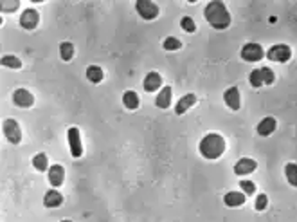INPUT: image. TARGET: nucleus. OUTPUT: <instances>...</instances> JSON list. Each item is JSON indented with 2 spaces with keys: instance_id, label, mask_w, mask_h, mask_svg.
Listing matches in <instances>:
<instances>
[{
  "instance_id": "1",
  "label": "nucleus",
  "mask_w": 297,
  "mask_h": 222,
  "mask_svg": "<svg viewBox=\"0 0 297 222\" xmlns=\"http://www.w3.org/2000/svg\"><path fill=\"white\" fill-rule=\"evenodd\" d=\"M203 15H205V20L211 24V27L218 29V31L227 29V27L231 26L229 9H227L224 2H220V0H213V2H209V4L205 5Z\"/></svg>"
},
{
  "instance_id": "2",
  "label": "nucleus",
  "mask_w": 297,
  "mask_h": 222,
  "mask_svg": "<svg viewBox=\"0 0 297 222\" xmlns=\"http://www.w3.org/2000/svg\"><path fill=\"white\" fill-rule=\"evenodd\" d=\"M225 139L220 136V134H207L205 138L200 141V147H198V150H200V153H202L205 159H218L222 153L225 152Z\"/></svg>"
},
{
  "instance_id": "3",
  "label": "nucleus",
  "mask_w": 297,
  "mask_h": 222,
  "mask_svg": "<svg viewBox=\"0 0 297 222\" xmlns=\"http://www.w3.org/2000/svg\"><path fill=\"white\" fill-rule=\"evenodd\" d=\"M67 139H68V147H70V155L72 157H81L83 155V145H81V134H79V128L70 127L67 130Z\"/></svg>"
},
{
  "instance_id": "4",
  "label": "nucleus",
  "mask_w": 297,
  "mask_h": 222,
  "mask_svg": "<svg viewBox=\"0 0 297 222\" xmlns=\"http://www.w3.org/2000/svg\"><path fill=\"white\" fill-rule=\"evenodd\" d=\"M135 9L144 20H155L159 16V5L155 2H151V0H137Z\"/></svg>"
},
{
  "instance_id": "5",
  "label": "nucleus",
  "mask_w": 297,
  "mask_h": 222,
  "mask_svg": "<svg viewBox=\"0 0 297 222\" xmlns=\"http://www.w3.org/2000/svg\"><path fill=\"white\" fill-rule=\"evenodd\" d=\"M266 56H268V60H272V62L285 64V62H288V60L292 58V49L288 47V45H285V43H277V45L268 49Z\"/></svg>"
},
{
  "instance_id": "6",
  "label": "nucleus",
  "mask_w": 297,
  "mask_h": 222,
  "mask_svg": "<svg viewBox=\"0 0 297 222\" xmlns=\"http://www.w3.org/2000/svg\"><path fill=\"white\" fill-rule=\"evenodd\" d=\"M241 58L245 62H260L265 58V51L260 43H245L241 49Z\"/></svg>"
},
{
  "instance_id": "7",
  "label": "nucleus",
  "mask_w": 297,
  "mask_h": 222,
  "mask_svg": "<svg viewBox=\"0 0 297 222\" xmlns=\"http://www.w3.org/2000/svg\"><path fill=\"white\" fill-rule=\"evenodd\" d=\"M4 134L11 145H18L22 141V130L18 121L15 119H5L4 121Z\"/></svg>"
},
{
  "instance_id": "8",
  "label": "nucleus",
  "mask_w": 297,
  "mask_h": 222,
  "mask_svg": "<svg viewBox=\"0 0 297 222\" xmlns=\"http://www.w3.org/2000/svg\"><path fill=\"white\" fill-rule=\"evenodd\" d=\"M13 101H15V105L20 107V109H29V107H33V103H34V96L26 89H16L15 92H13Z\"/></svg>"
},
{
  "instance_id": "9",
  "label": "nucleus",
  "mask_w": 297,
  "mask_h": 222,
  "mask_svg": "<svg viewBox=\"0 0 297 222\" xmlns=\"http://www.w3.org/2000/svg\"><path fill=\"white\" fill-rule=\"evenodd\" d=\"M224 100H225V105L229 107L231 111H240L241 96H240V89H238V87H231V89L225 90Z\"/></svg>"
},
{
  "instance_id": "10",
  "label": "nucleus",
  "mask_w": 297,
  "mask_h": 222,
  "mask_svg": "<svg viewBox=\"0 0 297 222\" xmlns=\"http://www.w3.org/2000/svg\"><path fill=\"white\" fill-rule=\"evenodd\" d=\"M38 22H40V15L34 9H26L20 16V26L27 31H33L38 26Z\"/></svg>"
},
{
  "instance_id": "11",
  "label": "nucleus",
  "mask_w": 297,
  "mask_h": 222,
  "mask_svg": "<svg viewBox=\"0 0 297 222\" xmlns=\"http://www.w3.org/2000/svg\"><path fill=\"white\" fill-rule=\"evenodd\" d=\"M256 168H258V163H256L254 159L243 157L234 164V174L236 175H249V174H252Z\"/></svg>"
},
{
  "instance_id": "12",
  "label": "nucleus",
  "mask_w": 297,
  "mask_h": 222,
  "mask_svg": "<svg viewBox=\"0 0 297 222\" xmlns=\"http://www.w3.org/2000/svg\"><path fill=\"white\" fill-rule=\"evenodd\" d=\"M63 179H65V170H63L62 164H52L49 168V183H51L54 188L63 185Z\"/></svg>"
},
{
  "instance_id": "13",
  "label": "nucleus",
  "mask_w": 297,
  "mask_h": 222,
  "mask_svg": "<svg viewBox=\"0 0 297 222\" xmlns=\"http://www.w3.org/2000/svg\"><path fill=\"white\" fill-rule=\"evenodd\" d=\"M276 127H277V121L274 119V117H265V119H261L260 123H258V134L260 136H263V138H268L270 134H274V130H276Z\"/></svg>"
},
{
  "instance_id": "14",
  "label": "nucleus",
  "mask_w": 297,
  "mask_h": 222,
  "mask_svg": "<svg viewBox=\"0 0 297 222\" xmlns=\"http://www.w3.org/2000/svg\"><path fill=\"white\" fill-rule=\"evenodd\" d=\"M162 87V76L159 73H148L144 78V90L146 92H155Z\"/></svg>"
},
{
  "instance_id": "15",
  "label": "nucleus",
  "mask_w": 297,
  "mask_h": 222,
  "mask_svg": "<svg viewBox=\"0 0 297 222\" xmlns=\"http://www.w3.org/2000/svg\"><path fill=\"white\" fill-rule=\"evenodd\" d=\"M224 202H225V206H229V208L243 206V204H245V193H241V191H229V193H225Z\"/></svg>"
},
{
  "instance_id": "16",
  "label": "nucleus",
  "mask_w": 297,
  "mask_h": 222,
  "mask_svg": "<svg viewBox=\"0 0 297 222\" xmlns=\"http://www.w3.org/2000/svg\"><path fill=\"white\" fill-rule=\"evenodd\" d=\"M193 105H197V96H195V94H186V96H182V98L178 100L177 107H175V112H177L178 116H182L184 112H188Z\"/></svg>"
},
{
  "instance_id": "17",
  "label": "nucleus",
  "mask_w": 297,
  "mask_h": 222,
  "mask_svg": "<svg viewBox=\"0 0 297 222\" xmlns=\"http://www.w3.org/2000/svg\"><path fill=\"white\" fill-rule=\"evenodd\" d=\"M45 208H60L63 204V195L58 190H49L43 197Z\"/></svg>"
},
{
  "instance_id": "18",
  "label": "nucleus",
  "mask_w": 297,
  "mask_h": 222,
  "mask_svg": "<svg viewBox=\"0 0 297 222\" xmlns=\"http://www.w3.org/2000/svg\"><path fill=\"white\" fill-rule=\"evenodd\" d=\"M155 105L159 109H169V105H171V87L169 85L159 92V96L155 98Z\"/></svg>"
},
{
  "instance_id": "19",
  "label": "nucleus",
  "mask_w": 297,
  "mask_h": 222,
  "mask_svg": "<svg viewBox=\"0 0 297 222\" xmlns=\"http://www.w3.org/2000/svg\"><path fill=\"white\" fill-rule=\"evenodd\" d=\"M123 103H125L126 109L135 111V109H139V103H141V100H139L137 92H133V90H126L125 94H123Z\"/></svg>"
},
{
  "instance_id": "20",
  "label": "nucleus",
  "mask_w": 297,
  "mask_h": 222,
  "mask_svg": "<svg viewBox=\"0 0 297 222\" xmlns=\"http://www.w3.org/2000/svg\"><path fill=\"white\" fill-rule=\"evenodd\" d=\"M103 69L101 67H98V65H90L89 69H87V79L89 81H92V83H101L103 81Z\"/></svg>"
},
{
  "instance_id": "21",
  "label": "nucleus",
  "mask_w": 297,
  "mask_h": 222,
  "mask_svg": "<svg viewBox=\"0 0 297 222\" xmlns=\"http://www.w3.org/2000/svg\"><path fill=\"white\" fill-rule=\"evenodd\" d=\"M33 166L38 170V172H45V170H49V159L47 155L43 152L36 153L34 157H33Z\"/></svg>"
},
{
  "instance_id": "22",
  "label": "nucleus",
  "mask_w": 297,
  "mask_h": 222,
  "mask_svg": "<svg viewBox=\"0 0 297 222\" xmlns=\"http://www.w3.org/2000/svg\"><path fill=\"white\" fill-rule=\"evenodd\" d=\"M60 56L63 62H70L74 56V45L70 42H62L60 43Z\"/></svg>"
},
{
  "instance_id": "23",
  "label": "nucleus",
  "mask_w": 297,
  "mask_h": 222,
  "mask_svg": "<svg viewBox=\"0 0 297 222\" xmlns=\"http://www.w3.org/2000/svg\"><path fill=\"white\" fill-rule=\"evenodd\" d=\"M285 175H287V181L294 188H297V163H288L285 166Z\"/></svg>"
},
{
  "instance_id": "24",
  "label": "nucleus",
  "mask_w": 297,
  "mask_h": 222,
  "mask_svg": "<svg viewBox=\"0 0 297 222\" xmlns=\"http://www.w3.org/2000/svg\"><path fill=\"white\" fill-rule=\"evenodd\" d=\"M2 65L9 67V69H22V60L13 56V54H5V56H2Z\"/></svg>"
},
{
  "instance_id": "25",
  "label": "nucleus",
  "mask_w": 297,
  "mask_h": 222,
  "mask_svg": "<svg viewBox=\"0 0 297 222\" xmlns=\"http://www.w3.org/2000/svg\"><path fill=\"white\" fill-rule=\"evenodd\" d=\"M249 81H250V85H252L254 89H260L261 85H265V81H263V73H261V69L252 71V73H250V76H249Z\"/></svg>"
},
{
  "instance_id": "26",
  "label": "nucleus",
  "mask_w": 297,
  "mask_h": 222,
  "mask_svg": "<svg viewBox=\"0 0 297 222\" xmlns=\"http://www.w3.org/2000/svg\"><path fill=\"white\" fill-rule=\"evenodd\" d=\"M162 47L166 49V51H178V49L182 47V42L175 37H167L164 42H162Z\"/></svg>"
},
{
  "instance_id": "27",
  "label": "nucleus",
  "mask_w": 297,
  "mask_h": 222,
  "mask_svg": "<svg viewBox=\"0 0 297 222\" xmlns=\"http://www.w3.org/2000/svg\"><path fill=\"white\" fill-rule=\"evenodd\" d=\"M18 7H20V2H18V0H9V2H7V0H2V2H0L2 13H7V11L11 13V11H16Z\"/></svg>"
},
{
  "instance_id": "28",
  "label": "nucleus",
  "mask_w": 297,
  "mask_h": 222,
  "mask_svg": "<svg viewBox=\"0 0 297 222\" xmlns=\"http://www.w3.org/2000/svg\"><path fill=\"white\" fill-rule=\"evenodd\" d=\"M180 26H182V29L186 33H195V31H197V24H195V20L191 18V16H184L182 20H180Z\"/></svg>"
},
{
  "instance_id": "29",
  "label": "nucleus",
  "mask_w": 297,
  "mask_h": 222,
  "mask_svg": "<svg viewBox=\"0 0 297 222\" xmlns=\"http://www.w3.org/2000/svg\"><path fill=\"white\" fill-rule=\"evenodd\" d=\"M261 73H263V81H265V85H272L276 81V74H274L272 69H268V67H261Z\"/></svg>"
},
{
  "instance_id": "30",
  "label": "nucleus",
  "mask_w": 297,
  "mask_h": 222,
  "mask_svg": "<svg viewBox=\"0 0 297 222\" xmlns=\"http://www.w3.org/2000/svg\"><path fill=\"white\" fill-rule=\"evenodd\" d=\"M266 204H268V197L265 195V193H260V195L256 197V210H258V212H263V210H265L266 208Z\"/></svg>"
},
{
  "instance_id": "31",
  "label": "nucleus",
  "mask_w": 297,
  "mask_h": 222,
  "mask_svg": "<svg viewBox=\"0 0 297 222\" xmlns=\"http://www.w3.org/2000/svg\"><path fill=\"white\" fill-rule=\"evenodd\" d=\"M240 188L243 190V193H245V195H252V193L256 191V185L252 183V181H241Z\"/></svg>"
},
{
  "instance_id": "32",
  "label": "nucleus",
  "mask_w": 297,
  "mask_h": 222,
  "mask_svg": "<svg viewBox=\"0 0 297 222\" xmlns=\"http://www.w3.org/2000/svg\"><path fill=\"white\" fill-rule=\"evenodd\" d=\"M62 222H72V221H62Z\"/></svg>"
}]
</instances>
